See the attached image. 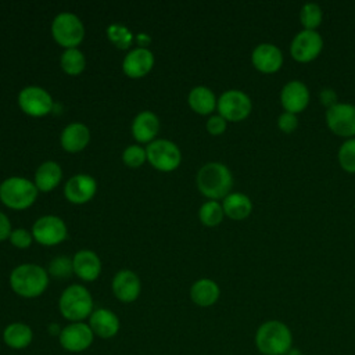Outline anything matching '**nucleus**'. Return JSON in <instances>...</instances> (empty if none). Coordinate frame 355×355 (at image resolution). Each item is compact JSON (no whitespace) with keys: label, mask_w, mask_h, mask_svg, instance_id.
<instances>
[{"label":"nucleus","mask_w":355,"mask_h":355,"mask_svg":"<svg viewBox=\"0 0 355 355\" xmlns=\"http://www.w3.org/2000/svg\"><path fill=\"white\" fill-rule=\"evenodd\" d=\"M154 65V55L146 47H137L126 54L122 62V69L129 78H141L150 72Z\"/></svg>","instance_id":"f3484780"},{"label":"nucleus","mask_w":355,"mask_h":355,"mask_svg":"<svg viewBox=\"0 0 355 355\" xmlns=\"http://www.w3.org/2000/svg\"><path fill=\"white\" fill-rule=\"evenodd\" d=\"M286 355H302V354H301V351H300V349H297V348H291Z\"/></svg>","instance_id":"a19ab883"},{"label":"nucleus","mask_w":355,"mask_h":355,"mask_svg":"<svg viewBox=\"0 0 355 355\" xmlns=\"http://www.w3.org/2000/svg\"><path fill=\"white\" fill-rule=\"evenodd\" d=\"M226 129V119L220 115H214L207 121V130L211 135H220Z\"/></svg>","instance_id":"e433bc0d"},{"label":"nucleus","mask_w":355,"mask_h":355,"mask_svg":"<svg viewBox=\"0 0 355 355\" xmlns=\"http://www.w3.org/2000/svg\"><path fill=\"white\" fill-rule=\"evenodd\" d=\"M323 40L313 29H305L295 35L291 42V54L298 61H311L322 50Z\"/></svg>","instance_id":"ddd939ff"},{"label":"nucleus","mask_w":355,"mask_h":355,"mask_svg":"<svg viewBox=\"0 0 355 355\" xmlns=\"http://www.w3.org/2000/svg\"><path fill=\"white\" fill-rule=\"evenodd\" d=\"M73 272L72 259L65 255H58L53 258L49 263V275L54 279H68Z\"/></svg>","instance_id":"7c9ffc66"},{"label":"nucleus","mask_w":355,"mask_h":355,"mask_svg":"<svg viewBox=\"0 0 355 355\" xmlns=\"http://www.w3.org/2000/svg\"><path fill=\"white\" fill-rule=\"evenodd\" d=\"M283 62L282 51L270 43H261L252 51V64L263 72H275Z\"/></svg>","instance_id":"aec40b11"},{"label":"nucleus","mask_w":355,"mask_h":355,"mask_svg":"<svg viewBox=\"0 0 355 355\" xmlns=\"http://www.w3.org/2000/svg\"><path fill=\"white\" fill-rule=\"evenodd\" d=\"M33 340V331L29 324L12 322L3 330V343L11 349H25Z\"/></svg>","instance_id":"412c9836"},{"label":"nucleus","mask_w":355,"mask_h":355,"mask_svg":"<svg viewBox=\"0 0 355 355\" xmlns=\"http://www.w3.org/2000/svg\"><path fill=\"white\" fill-rule=\"evenodd\" d=\"M219 286L211 279H200L190 288V298L198 306H211L219 298Z\"/></svg>","instance_id":"b1692460"},{"label":"nucleus","mask_w":355,"mask_h":355,"mask_svg":"<svg viewBox=\"0 0 355 355\" xmlns=\"http://www.w3.org/2000/svg\"><path fill=\"white\" fill-rule=\"evenodd\" d=\"M223 208L219 202L216 201H207L201 205L198 216L200 220L205 225V226H216L222 222L223 218Z\"/></svg>","instance_id":"c85d7f7f"},{"label":"nucleus","mask_w":355,"mask_h":355,"mask_svg":"<svg viewBox=\"0 0 355 355\" xmlns=\"http://www.w3.org/2000/svg\"><path fill=\"white\" fill-rule=\"evenodd\" d=\"M159 130V119L151 111H143L136 115L132 123L133 137L140 143L151 141Z\"/></svg>","instance_id":"4be33fe9"},{"label":"nucleus","mask_w":355,"mask_h":355,"mask_svg":"<svg viewBox=\"0 0 355 355\" xmlns=\"http://www.w3.org/2000/svg\"><path fill=\"white\" fill-rule=\"evenodd\" d=\"M338 159L345 171L355 172V139L343 143L338 151Z\"/></svg>","instance_id":"473e14b6"},{"label":"nucleus","mask_w":355,"mask_h":355,"mask_svg":"<svg viewBox=\"0 0 355 355\" xmlns=\"http://www.w3.org/2000/svg\"><path fill=\"white\" fill-rule=\"evenodd\" d=\"M49 284V273L36 263H22L12 269L10 286L12 291L24 298H35L44 293Z\"/></svg>","instance_id":"f257e3e1"},{"label":"nucleus","mask_w":355,"mask_h":355,"mask_svg":"<svg viewBox=\"0 0 355 355\" xmlns=\"http://www.w3.org/2000/svg\"><path fill=\"white\" fill-rule=\"evenodd\" d=\"M223 212L233 219H243L250 215L252 204L251 200L243 193L227 194L223 200Z\"/></svg>","instance_id":"bb28decb"},{"label":"nucleus","mask_w":355,"mask_h":355,"mask_svg":"<svg viewBox=\"0 0 355 355\" xmlns=\"http://www.w3.org/2000/svg\"><path fill=\"white\" fill-rule=\"evenodd\" d=\"M336 98H337V96H336V93L331 89H323L320 92V101L324 105H327L329 108L336 104Z\"/></svg>","instance_id":"58836bf2"},{"label":"nucleus","mask_w":355,"mask_h":355,"mask_svg":"<svg viewBox=\"0 0 355 355\" xmlns=\"http://www.w3.org/2000/svg\"><path fill=\"white\" fill-rule=\"evenodd\" d=\"M37 187L31 180L21 176H11L0 186V200L12 209L31 207L37 197Z\"/></svg>","instance_id":"39448f33"},{"label":"nucleus","mask_w":355,"mask_h":355,"mask_svg":"<svg viewBox=\"0 0 355 355\" xmlns=\"http://www.w3.org/2000/svg\"><path fill=\"white\" fill-rule=\"evenodd\" d=\"M93 341L94 333L85 322H72L64 326L58 336V343L61 348L72 354H79L89 349Z\"/></svg>","instance_id":"6e6552de"},{"label":"nucleus","mask_w":355,"mask_h":355,"mask_svg":"<svg viewBox=\"0 0 355 355\" xmlns=\"http://www.w3.org/2000/svg\"><path fill=\"white\" fill-rule=\"evenodd\" d=\"M96 190L97 183L94 178L86 173H78L67 182L64 187V194L67 200L73 204H85L93 198Z\"/></svg>","instance_id":"2eb2a0df"},{"label":"nucleus","mask_w":355,"mask_h":355,"mask_svg":"<svg viewBox=\"0 0 355 355\" xmlns=\"http://www.w3.org/2000/svg\"><path fill=\"white\" fill-rule=\"evenodd\" d=\"M85 55L78 49H67L61 55V68L68 75H79L85 69Z\"/></svg>","instance_id":"cd10ccee"},{"label":"nucleus","mask_w":355,"mask_h":355,"mask_svg":"<svg viewBox=\"0 0 355 355\" xmlns=\"http://www.w3.org/2000/svg\"><path fill=\"white\" fill-rule=\"evenodd\" d=\"M327 125L340 136L355 135V105L340 103L327 108Z\"/></svg>","instance_id":"f8f14e48"},{"label":"nucleus","mask_w":355,"mask_h":355,"mask_svg":"<svg viewBox=\"0 0 355 355\" xmlns=\"http://www.w3.org/2000/svg\"><path fill=\"white\" fill-rule=\"evenodd\" d=\"M60 313L72 322H83L93 312V298L90 291L82 284L68 286L58 300Z\"/></svg>","instance_id":"20e7f679"},{"label":"nucleus","mask_w":355,"mask_h":355,"mask_svg":"<svg viewBox=\"0 0 355 355\" xmlns=\"http://www.w3.org/2000/svg\"><path fill=\"white\" fill-rule=\"evenodd\" d=\"M87 324L90 326L94 336L104 340L115 337L121 327V322L116 313H114L111 309H107V308L94 309L89 316Z\"/></svg>","instance_id":"dca6fc26"},{"label":"nucleus","mask_w":355,"mask_h":355,"mask_svg":"<svg viewBox=\"0 0 355 355\" xmlns=\"http://www.w3.org/2000/svg\"><path fill=\"white\" fill-rule=\"evenodd\" d=\"M11 232L12 230H11V223H10L8 218L3 212H0V241L10 237Z\"/></svg>","instance_id":"4c0bfd02"},{"label":"nucleus","mask_w":355,"mask_h":355,"mask_svg":"<svg viewBox=\"0 0 355 355\" xmlns=\"http://www.w3.org/2000/svg\"><path fill=\"white\" fill-rule=\"evenodd\" d=\"M122 159H123L125 165H128L130 168H139L147 159V154H146L144 148L135 144V146H129L128 148H125V151L122 154Z\"/></svg>","instance_id":"72a5a7b5"},{"label":"nucleus","mask_w":355,"mask_h":355,"mask_svg":"<svg viewBox=\"0 0 355 355\" xmlns=\"http://www.w3.org/2000/svg\"><path fill=\"white\" fill-rule=\"evenodd\" d=\"M51 33L54 40L67 49H76L85 37V28L82 21L72 12L58 14L51 24Z\"/></svg>","instance_id":"423d86ee"},{"label":"nucleus","mask_w":355,"mask_h":355,"mask_svg":"<svg viewBox=\"0 0 355 355\" xmlns=\"http://www.w3.org/2000/svg\"><path fill=\"white\" fill-rule=\"evenodd\" d=\"M62 178L61 166L54 161L43 162L35 173V186L40 191H51L58 186Z\"/></svg>","instance_id":"393cba45"},{"label":"nucleus","mask_w":355,"mask_h":355,"mask_svg":"<svg viewBox=\"0 0 355 355\" xmlns=\"http://www.w3.org/2000/svg\"><path fill=\"white\" fill-rule=\"evenodd\" d=\"M220 116L229 121L244 119L251 111V100L241 90H227L218 100Z\"/></svg>","instance_id":"9b49d317"},{"label":"nucleus","mask_w":355,"mask_h":355,"mask_svg":"<svg viewBox=\"0 0 355 355\" xmlns=\"http://www.w3.org/2000/svg\"><path fill=\"white\" fill-rule=\"evenodd\" d=\"M148 162L158 171L171 172L180 164L182 155L179 147L171 140H154L146 148Z\"/></svg>","instance_id":"0eeeda50"},{"label":"nucleus","mask_w":355,"mask_h":355,"mask_svg":"<svg viewBox=\"0 0 355 355\" xmlns=\"http://www.w3.org/2000/svg\"><path fill=\"white\" fill-rule=\"evenodd\" d=\"M112 293L121 302H133L139 298L141 291V283L139 276L128 269L119 270L112 279Z\"/></svg>","instance_id":"4468645a"},{"label":"nucleus","mask_w":355,"mask_h":355,"mask_svg":"<svg viewBox=\"0 0 355 355\" xmlns=\"http://www.w3.org/2000/svg\"><path fill=\"white\" fill-rule=\"evenodd\" d=\"M232 184V172L220 162H208L197 173L198 190L209 198L226 197Z\"/></svg>","instance_id":"7ed1b4c3"},{"label":"nucleus","mask_w":355,"mask_h":355,"mask_svg":"<svg viewBox=\"0 0 355 355\" xmlns=\"http://www.w3.org/2000/svg\"><path fill=\"white\" fill-rule=\"evenodd\" d=\"M107 36L118 49H122V50L128 49L133 42L132 32L128 28L118 24H111L107 28Z\"/></svg>","instance_id":"c756f323"},{"label":"nucleus","mask_w":355,"mask_h":355,"mask_svg":"<svg viewBox=\"0 0 355 355\" xmlns=\"http://www.w3.org/2000/svg\"><path fill=\"white\" fill-rule=\"evenodd\" d=\"M290 329L279 320L262 323L255 333V345L263 355H286L291 349Z\"/></svg>","instance_id":"f03ea898"},{"label":"nucleus","mask_w":355,"mask_h":355,"mask_svg":"<svg viewBox=\"0 0 355 355\" xmlns=\"http://www.w3.org/2000/svg\"><path fill=\"white\" fill-rule=\"evenodd\" d=\"M47 330H49V333H50L51 336H57V337H58L62 329H61L57 323H51V324H49V329H47Z\"/></svg>","instance_id":"ea45409f"},{"label":"nucleus","mask_w":355,"mask_h":355,"mask_svg":"<svg viewBox=\"0 0 355 355\" xmlns=\"http://www.w3.org/2000/svg\"><path fill=\"white\" fill-rule=\"evenodd\" d=\"M189 104L198 114H209L216 105L215 94L205 86H196L189 93Z\"/></svg>","instance_id":"a878e982"},{"label":"nucleus","mask_w":355,"mask_h":355,"mask_svg":"<svg viewBox=\"0 0 355 355\" xmlns=\"http://www.w3.org/2000/svg\"><path fill=\"white\" fill-rule=\"evenodd\" d=\"M300 18L306 29H313L322 21V10L315 3H306L300 11Z\"/></svg>","instance_id":"2f4dec72"},{"label":"nucleus","mask_w":355,"mask_h":355,"mask_svg":"<svg viewBox=\"0 0 355 355\" xmlns=\"http://www.w3.org/2000/svg\"><path fill=\"white\" fill-rule=\"evenodd\" d=\"M73 273L83 282H93L101 272V262L96 252L80 250L72 258Z\"/></svg>","instance_id":"a211bd4d"},{"label":"nucleus","mask_w":355,"mask_h":355,"mask_svg":"<svg viewBox=\"0 0 355 355\" xmlns=\"http://www.w3.org/2000/svg\"><path fill=\"white\" fill-rule=\"evenodd\" d=\"M90 140L89 129L79 122L69 123L61 133V146L65 151L78 153L83 150Z\"/></svg>","instance_id":"5701e85b"},{"label":"nucleus","mask_w":355,"mask_h":355,"mask_svg":"<svg viewBox=\"0 0 355 355\" xmlns=\"http://www.w3.org/2000/svg\"><path fill=\"white\" fill-rule=\"evenodd\" d=\"M32 236L42 245H55L65 240L67 226L61 218L46 215L35 222Z\"/></svg>","instance_id":"9d476101"},{"label":"nucleus","mask_w":355,"mask_h":355,"mask_svg":"<svg viewBox=\"0 0 355 355\" xmlns=\"http://www.w3.org/2000/svg\"><path fill=\"white\" fill-rule=\"evenodd\" d=\"M277 123H279V128H280L283 132L290 133V132H293V130L297 128L298 119H297L295 114L286 111V112L280 114V116H279V119H277Z\"/></svg>","instance_id":"c9c22d12"},{"label":"nucleus","mask_w":355,"mask_h":355,"mask_svg":"<svg viewBox=\"0 0 355 355\" xmlns=\"http://www.w3.org/2000/svg\"><path fill=\"white\" fill-rule=\"evenodd\" d=\"M10 241L17 248H28L32 243V234L26 229H15L10 234Z\"/></svg>","instance_id":"f704fd0d"},{"label":"nucleus","mask_w":355,"mask_h":355,"mask_svg":"<svg viewBox=\"0 0 355 355\" xmlns=\"http://www.w3.org/2000/svg\"><path fill=\"white\" fill-rule=\"evenodd\" d=\"M282 104L288 112H298L304 110L309 100V92L306 86L300 80H291L282 89Z\"/></svg>","instance_id":"6ab92c4d"},{"label":"nucleus","mask_w":355,"mask_h":355,"mask_svg":"<svg viewBox=\"0 0 355 355\" xmlns=\"http://www.w3.org/2000/svg\"><path fill=\"white\" fill-rule=\"evenodd\" d=\"M21 110L31 116H43L53 108V98L49 92L39 86H26L18 94Z\"/></svg>","instance_id":"1a4fd4ad"}]
</instances>
